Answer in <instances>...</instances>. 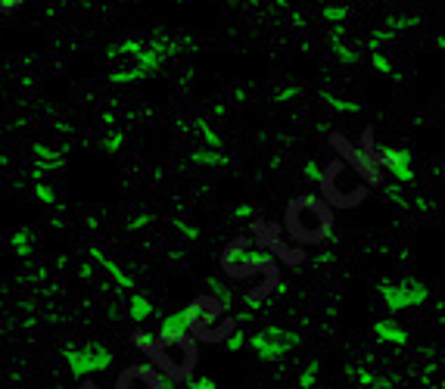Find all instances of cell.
<instances>
[{
  "mask_svg": "<svg viewBox=\"0 0 445 389\" xmlns=\"http://www.w3.org/2000/svg\"><path fill=\"white\" fill-rule=\"evenodd\" d=\"M35 156H37L35 178H41V171H57V168H62V162H66V156L57 153V150H50V146H44V144L35 146Z\"/></svg>",
  "mask_w": 445,
  "mask_h": 389,
  "instance_id": "12",
  "label": "cell"
},
{
  "mask_svg": "<svg viewBox=\"0 0 445 389\" xmlns=\"http://www.w3.org/2000/svg\"><path fill=\"white\" fill-rule=\"evenodd\" d=\"M246 249H249V240L246 237L231 240V246L224 249V255H221V265H224V271H228V274H237V265H240V259H243Z\"/></svg>",
  "mask_w": 445,
  "mask_h": 389,
  "instance_id": "14",
  "label": "cell"
},
{
  "mask_svg": "<svg viewBox=\"0 0 445 389\" xmlns=\"http://www.w3.org/2000/svg\"><path fill=\"white\" fill-rule=\"evenodd\" d=\"M197 166H209V168H221V166H231V159L224 156L221 150H215V146H209V150H197L190 156Z\"/></svg>",
  "mask_w": 445,
  "mask_h": 389,
  "instance_id": "17",
  "label": "cell"
},
{
  "mask_svg": "<svg viewBox=\"0 0 445 389\" xmlns=\"http://www.w3.org/2000/svg\"><path fill=\"white\" fill-rule=\"evenodd\" d=\"M318 371H321V364H318V361H311L308 368H306V373H302V377H299L302 389H311V386H315V377H318Z\"/></svg>",
  "mask_w": 445,
  "mask_h": 389,
  "instance_id": "24",
  "label": "cell"
},
{
  "mask_svg": "<svg viewBox=\"0 0 445 389\" xmlns=\"http://www.w3.org/2000/svg\"><path fill=\"white\" fill-rule=\"evenodd\" d=\"M91 255H93V262H97L100 268H103L106 274L115 280V286H122V290H128V293L134 290V280H131V274H128V271H125L115 259H109V255L103 252V249H91Z\"/></svg>",
  "mask_w": 445,
  "mask_h": 389,
  "instance_id": "10",
  "label": "cell"
},
{
  "mask_svg": "<svg viewBox=\"0 0 445 389\" xmlns=\"http://www.w3.org/2000/svg\"><path fill=\"white\" fill-rule=\"evenodd\" d=\"M249 212H253V206H237V209H233V215H237V218H246Z\"/></svg>",
  "mask_w": 445,
  "mask_h": 389,
  "instance_id": "33",
  "label": "cell"
},
{
  "mask_svg": "<svg viewBox=\"0 0 445 389\" xmlns=\"http://www.w3.org/2000/svg\"><path fill=\"white\" fill-rule=\"evenodd\" d=\"M206 286H209V296H215V299L221 302L224 308L231 306V293H228V286H224L218 277H206Z\"/></svg>",
  "mask_w": 445,
  "mask_h": 389,
  "instance_id": "19",
  "label": "cell"
},
{
  "mask_svg": "<svg viewBox=\"0 0 445 389\" xmlns=\"http://www.w3.org/2000/svg\"><path fill=\"white\" fill-rule=\"evenodd\" d=\"M374 330H377V337L383 342H393V346H405L408 342V330L405 327H399L395 321H389V318H383V321L374 324Z\"/></svg>",
  "mask_w": 445,
  "mask_h": 389,
  "instance_id": "13",
  "label": "cell"
},
{
  "mask_svg": "<svg viewBox=\"0 0 445 389\" xmlns=\"http://www.w3.org/2000/svg\"><path fill=\"white\" fill-rule=\"evenodd\" d=\"M150 358L159 364L162 377L184 380V377H190L193 364H197V342L190 339V333L171 337V339H156V349Z\"/></svg>",
  "mask_w": 445,
  "mask_h": 389,
  "instance_id": "4",
  "label": "cell"
},
{
  "mask_svg": "<svg viewBox=\"0 0 445 389\" xmlns=\"http://www.w3.org/2000/svg\"><path fill=\"white\" fill-rule=\"evenodd\" d=\"M31 190H35L37 202H44V206H57V190H53L47 181H41V178H35V187H31Z\"/></svg>",
  "mask_w": 445,
  "mask_h": 389,
  "instance_id": "18",
  "label": "cell"
},
{
  "mask_svg": "<svg viewBox=\"0 0 445 389\" xmlns=\"http://www.w3.org/2000/svg\"><path fill=\"white\" fill-rule=\"evenodd\" d=\"M246 339H249V337H243V333L233 330V333H228V337H224V346H228V352H240V349L246 346Z\"/></svg>",
  "mask_w": 445,
  "mask_h": 389,
  "instance_id": "22",
  "label": "cell"
},
{
  "mask_svg": "<svg viewBox=\"0 0 445 389\" xmlns=\"http://www.w3.org/2000/svg\"><path fill=\"white\" fill-rule=\"evenodd\" d=\"M66 364L75 377H91V373H100V371H109L112 368V352L100 342H84V346H66Z\"/></svg>",
  "mask_w": 445,
  "mask_h": 389,
  "instance_id": "5",
  "label": "cell"
},
{
  "mask_svg": "<svg viewBox=\"0 0 445 389\" xmlns=\"http://www.w3.org/2000/svg\"><path fill=\"white\" fill-rule=\"evenodd\" d=\"M380 296H383L389 311H399V308L424 306L430 299V290L420 280H402V284H380Z\"/></svg>",
  "mask_w": 445,
  "mask_h": 389,
  "instance_id": "7",
  "label": "cell"
},
{
  "mask_svg": "<svg viewBox=\"0 0 445 389\" xmlns=\"http://www.w3.org/2000/svg\"><path fill=\"white\" fill-rule=\"evenodd\" d=\"M125 146V134L122 131H112V134H106V140H103V150L106 153H119Z\"/></svg>",
  "mask_w": 445,
  "mask_h": 389,
  "instance_id": "21",
  "label": "cell"
},
{
  "mask_svg": "<svg viewBox=\"0 0 445 389\" xmlns=\"http://www.w3.org/2000/svg\"><path fill=\"white\" fill-rule=\"evenodd\" d=\"M168 50L166 47H146L137 41H125L119 47L109 50V78L112 81H140V78H150L162 69Z\"/></svg>",
  "mask_w": 445,
  "mask_h": 389,
  "instance_id": "3",
  "label": "cell"
},
{
  "mask_svg": "<svg viewBox=\"0 0 445 389\" xmlns=\"http://www.w3.org/2000/svg\"><path fill=\"white\" fill-rule=\"evenodd\" d=\"M284 228L296 243L318 246L333 233V209L327 206L321 197H315V193L296 197L290 206H287Z\"/></svg>",
  "mask_w": 445,
  "mask_h": 389,
  "instance_id": "1",
  "label": "cell"
},
{
  "mask_svg": "<svg viewBox=\"0 0 445 389\" xmlns=\"http://www.w3.org/2000/svg\"><path fill=\"white\" fill-rule=\"evenodd\" d=\"M200 134L206 137V144H209V146H215V150H218V146H221V137H218V134H215L212 128H209L206 122H200Z\"/></svg>",
  "mask_w": 445,
  "mask_h": 389,
  "instance_id": "26",
  "label": "cell"
},
{
  "mask_svg": "<svg viewBox=\"0 0 445 389\" xmlns=\"http://www.w3.org/2000/svg\"><path fill=\"white\" fill-rule=\"evenodd\" d=\"M22 4H25V0H0V13H13V10H19Z\"/></svg>",
  "mask_w": 445,
  "mask_h": 389,
  "instance_id": "30",
  "label": "cell"
},
{
  "mask_svg": "<svg viewBox=\"0 0 445 389\" xmlns=\"http://www.w3.org/2000/svg\"><path fill=\"white\" fill-rule=\"evenodd\" d=\"M190 389H218V383H215L212 377H197V380L190 383Z\"/></svg>",
  "mask_w": 445,
  "mask_h": 389,
  "instance_id": "29",
  "label": "cell"
},
{
  "mask_svg": "<svg viewBox=\"0 0 445 389\" xmlns=\"http://www.w3.org/2000/svg\"><path fill=\"white\" fill-rule=\"evenodd\" d=\"M128 315H131V321H146V318L153 315V302L146 299L144 293H131V299H128Z\"/></svg>",
  "mask_w": 445,
  "mask_h": 389,
  "instance_id": "16",
  "label": "cell"
},
{
  "mask_svg": "<svg viewBox=\"0 0 445 389\" xmlns=\"http://www.w3.org/2000/svg\"><path fill=\"white\" fill-rule=\"evenodd\" d=\"M184 333H190V324H187V315L184 308L181 311H171L159 321V333H156V339H171V337H184Z\"/></svg>",
  "mask_w": 445,
  "mask_h": 389,
  "instance_id": "11",
  "label": "cell"
},
{
  "mask_svg": "<svg viewBox=\"0 0 445 389\" xmlns=\"http://www.w3.org/2000/svg\"><path fill=\"white\" fill-rule=\"evenodd\" d=\"M115 389H166V377L146 364H131L119 373Z\"/></svg>",
  "mask_w": 445,
  "mask_h": 389,
  "instance_id": "8",
  "label": "cell"
},
{
  "mask_svg": "<svg viewBox=\"0 0 445 389\" xmlns=\"http://www.w3.org/2000/svg\"><path fill=\"white\" fill-rule=\"evenodd\" d=\"M324 100H327V103H330L333 109H342V112H358V109H362L358 103H346V100L333 97V93H324Z\"/></svg>",
  "mask_w": 445,
  "mask_h": 389,
  "instance_id": "23",
  "label": "cell"
},
{
  "mask_svg": "<svg viewBox=\"0 0 445 389\" xmlns=\"http://www.w3.org/2000/svg\"><path fill=\"white\" fill-rule=\"evenodd\" d=\"M318 187H321V199L330 209H352L368 199L371 193L368 178L346 159H333L330 166H324Z\"/></svg>",
  "mask_w": 445,
  "mask_h": 389,
  "instance_id": "2",
  "label": "cell"
},
{
  "mask_svg": "<svg viewBox=\"0 0 445 389\" xmlns=\"http://www.w3.org/2000/svg\"><path fill=\"white\" fill-rule=\"evenodd\" d=\"M377 166L380 168H389L395 175L399 184H411L415 181V168H411V156L405 150H383L377 156Z\"/></svg>",
  "mask_w": 445,
  "mask_h": 389,
  "instance_id": "9",
  "label": "cell"
},
{
  "mask_svg": "<svg viewBox=\"0 0 445 389\" xmlns=\"http://www.w3.org/2000/svg\"><path fill=\"white\" fill-rule=\"evenodd\" d=\"M371 62H374V69H377V72H383V75H393V66H389V59L383 57V53H377V50H374Z\"/></svg>",
  "mask_w": 445,
  "mask_h": 389,
  "instance_id": "25",
  "label": "cell"
},
{
  "mask_svg": "<svg viewBox=\"0 0 445 389\" xmlns=\"http://www.w3.org/2000/svg\"><path fill=\"white\" fill-rule=\"evenodd\" d=\"M293 97H296V88H284L277 93V100H293Z\"/></svg>",
  "mask_w": 445,
  "mask_h": 389,
  "instance_id": "32",
  "label": "cell"
},
{
  "mask_svg": "<svg viewBox=\"0 0 445 389\" xmlns=\"http://www.w3.org/2000/svg\"><path fill=\"white\" fill-rule=\"evenodd\" d=\"M131 339H134V346L140 349V352L153 355V349H156V337H153V333H146V330H137Z\"/></svg>",
  "mask_w": 445,
  "mask_h": 389,
  "instance_id": "20",
  "label": "cell"
},
{
  "mask_svg": "<svg viewBox=\"0 0 445 389\" xmlns=\"http://www.w3.org/2000/svg\"><path fill=\"white\" fill-rule=\"evenodd\" d=\"M324 16H327V22H342L349 16V10H346V6H327Z\"/></svg>",
  "mask_w": 445,
  "mask_h": 389,
  "instance_id": "27",
  "label": "cell"
},
{
  "mask_svg": "<svg viewBox=\"0 0 445 389\" xmlns=\"http://www.w3.org/2000/svg\"><path fill=\"white\" fill-rule=\"evenodd\" d=\"M296 342H299V337H296L293 330H284V327H265V330H259L255 337L246 339V346L253 349L262 361H280L284 355L293 352Z\"/></svg>",
  "mask_w": 445,
  "mask_h": 389,
  "instance_id": "6",
  "label": "cell"
},
{
  "mask_svg": "<svg viewBox=\"0 0 445 389\" xmlns=\"http://www.w3.org/2000/svg\"><path fill=\"white\" fill-rule=\"evenodd\" d=\"M302 171H306L308 181H315V184H318V181H321V171H324V168L318 166V162H306V166H302Z\"/></svg>",
  "mask_w": 445,
  "mask_h": 389,
  "instance_id": "28",
  "label": "cell"
},
{
  "mask_svg": "<svg viewBox=\"0 0 445 389\" xmlns=\"http://www.w3.org/2000/svg\"><path fill=\"white\" fill-rule=\"evenodd\" d=\"M150 221H153V215H146V212H144V215H137L134 221H131V228L137 231V228H144V224H150Z\"/></svg>",
  "mask_w": 445,
  "mask_h": 389,
  "instance_id": "31",
  "label": "cell"
},
{
  "mask_svg": "<svg viewBox=\"0 0 445 389\" xmlns=\"http://www.w3.org/2000/svg\"><path fill=\"white\" fill-rule=\"evenodd\" d=\"M35 240H37V233L31 231V228H19L10 237V249L16 255H22V259H28L31 252H35Z\"/></svg>",
  "mask_w": 445,
  "mask_h": 389,
  "instance_id": "15",
  "label": "cell"
}]
</instances>
